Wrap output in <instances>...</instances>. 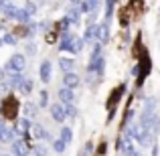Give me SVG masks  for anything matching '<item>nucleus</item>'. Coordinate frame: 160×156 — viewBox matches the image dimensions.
<instances>
[{
	"instance_id": "obj_1",
	"label": "nucleus",
	"mask_w": 160,
	"mask_h": 156,
	"mask_svg": "<svg viewBox=\"0 0 160 156\" xmlns=\"http://www.w3.org/2000/svg\"><path fill=\"white\" fill-rule=\"evenodd\" d=\"M0 112H2L4 118H10V120H14V118H16V112H18V102L14 99V95H6V98L2 99Z\"/></svg>"
},
{
	"instance_id": "obj_2",
	"label": "nucleus",
	"mask_w": 160,
	"mask_h": 156,
	"mask_svg": "<svg viewBox=\"0 0 160 156\" xmlns=\"http://www.w3.org/2000/svg\"><path fill=\"white\" fill-rule=\"evenodd\" d=\"M24 67H27V63H24V57H22V55H12L10 61H8V65H6V71L10 75H18Z\"/></svg>"
},
{
	"instance_id": "obj_3",
	"label": "nucleus",
	"mask_w": 160,
	"mask_h": 156,
	"mask_svg": "<svg viewBox=\"0 0 160 156\" xmlns=\"http://www.w3.org/2000/svg\"><path fill=\"white\" fill-rule=\"evenodd\" d=\"M12 152L16 156H27L31 152V146H28L27 140H14V144H12Z\"/></svg>"
},
{
	"instance_id": "obj_4",
	"label": "nucleus",
	"mask_w": 160,
	"mask_h": 156,
	"mask_svg": "<svg viewBox=\"0 0 160 156\" xmlns=\"http://www.w3.org/2000/svg\"><path fill=\"white\" fill-rule=\"evenodd\" d=\"M95 39H98L99 43H106V41L109 39V28H108L106 23L95 24Z\"/></svg>"
},
{
	"instance_id": "obj_5",
	"label": "nucleus",
	"mask_w": 160,
	"mask_h": 156,
	"mask_svg": "<svg viewBox=\"0 0 160 156\" xmlns=\"http://www.w3.org/2000/svg\"><path fill=\"white\" fill-rule=\"evenodd\" d=\"M79 85V77L75 73H67L65 77H63V87L65 89H73V87Z\"/></svg>"
},
{
	"instance_id": "obj_6",
	"label": "nucleus",
	"mask_w": 160,
	"mask_h": 156,
	"mask_svg": "<svg viewBox=\"0 0 160 156\" xmlns=\"http://www.w3.org/2000/svg\"><path fill=\"white\" fill-rule=\"evenodd\" d=\"M59 98H61V102L63 103H67V105H71L75 102V93H73V89H65V87H61L59 89Z\"/></svg>"
},
{
	"instance_id": "obj_7",
	"label": "nucleus",
	"mask_w": 160,
	"mask_h": 156,
	"mask_svg": "<svg viewBox=\"0 0 160 156\" xmlns=\"http://www.w3.org/2000/svg\"><path fill=\"white\" fill-rule=\"evenodd\" d=\"M32 136L35 138H39V140H49L51 138V134H49V130H45L43 126H32Z\"/></svg>"
},
{
	"instance_id": "obj_8",
	"label": "nucleus",
	"mask_w": 160,
	"mask_h": 156,
	"mask_svg": "<svg viewBox=\"0 0 160 156\" xmlns=\"http://www.w3.org/2000/svg\"><path fill=\"white\" fill-rule=\"evenodd\" d=\"M51 116H53L55 122H63V120H65V112H63V105L61 103L51 105Z\"/></svg>"
},
{
	"instance_id": "obj_9",
	"label": "nucleus",
	"mask_w": 160,
	"mask_h": 156,
	"mask_svg": "<svg viewBox=\"0 0 160 156\" xmlns=\"http://www.w3.org/2000/svg\"><path fill=\"white\" fill-rule=\"evenodd\" d=\"M49 79H51V63L43 61V65H41V81L47 83Z\"/></svg>"
},
{
	"instance_id": "obj_10",
	"label": "nucleus",
	"mask_w": 160,
	"mask_h": 156,
	"mask_svg": "<svg viewBox=\"0 0 160 156\" xmlns=\"http://www.w3.org/2000/svg\"><path fill=\"white\" fill-rule=\"evenodd\" d=\"M12 134H14V130H12V128H6V126L0 122V142H8L12 138Z\"/></svg>"
},
{
	"instance_id": "obj_11",
	"label": "nucleus",
	"mask_w": 160,
	"mask_h": 156,
	"mask_svg": "<svg viewBox=\"0 0 160 156\" xmlns=\"http://www.w3.org/2000/svg\"><path fill=\"white\" fill-rule=\"evenodd\" d=\"M28 126H31V124H28V120H27V118H22V120L16 122V128H12V130H16V134L24 136V134L28 132Z\"/></svg>"
},
{
	"instance_id": "obj_12",
	"label": "nucleus",
	"mask_w": 160,
	"mask_h": 156,
	"mask_svg": "<svg viewBox=\"0 0 160 156\" xmlns=\"http://www.w3.org/2000/svg\"><path fill=\"white\" fill-rule=\"evenodd\" d=\"M0 10H2L4 14L8 16V18H14V12H16L14 4H8V2H0Z\"/></svg>"
},
{
	"instance_id": "obj_13",
	"label": "nucleus",
	"mask_w": 160,
	"mask_h": 156,
	"mask_svg": "<svg viewBox=\"0 0 160 156\" xmlns=\"http://www.w3.org/2000/svg\"><path fill=\"white\" fill-rule=\"evenodd\" d=\"M81 49H83V39H79V37H75V35H73V39H71V45H69V51L79 53Z\"/></svg>"
},
{
	"instance_id": "obj_14",
	"label": "nucleus",
	"mask_w": 160,
	"mask_h": 156,
	"mask_svg": "<svg viewBox=\"0 0 160 156\" xmlns=\"http://www.w3.org/2000/svg\"><path fill=\"white\" fill-rule=\"evenodd\" d=\"M103 59L102 57H98V59H91V65H89V71H98V73H102L103 71Z\"/></svg>"
},
{
	"instance_id": "obj_15",
	"label": "nucleus",
	"mask_w": 160,
	"mask_h": 156,
	"mask_svg": "<svg viewBox=\"0 0 160 156\" xmlns=\"http://www.w3.org/2000/svg\"><path fill=\"white\" fill-rule=\"evenodd\" d=\"M71 39H73V35H71V33H65V35H63V39H61V43H59V49H61V51H69Z\"/></svg>"
},
{
	"instance_id": "obj_16",
	"label": "nucleus",
	"mask_w": 160,
	"mask_h": 156,
	"mask_svg": "<svg viewBox=\"0 0 160 156\" xmlns=\"http://www.w3.org/2000/svg\"><path fill=\"white\" fill-rule=\"evenodd\" d=\"M73 59H65V57H61V61H59V67H61L63 71H67V73H71V69H73Z\"/></svg>"
},
{
	"instance_id": "obj_17",
	"label": "nucleus",
	"mask_w": 160,
	"mask_h": 156,
	"mask_svg": "<svg viewBox=\"0 0 160 156\" xmlns=\"http://www.w3.org/2000/svg\"><path fill=\"white\" fill-rule=\"evenodd\" d=\"M71 138H73V132H71L69 128H61V138H59V140H61L63 144H67V142H71Z\"/></svg>"
},
{
	"instance_id": "obj_18",
	"label": "nucleus",
	"mask_w": 160,
	"mask_h": 156,
	"mask_svg": "<svg viewBox=\"0 0 160 156\" xmlns=\"http://www.w3.org/2000/svg\"><path fill=\"white\" fill-rule=\"evenodd\" d=\"M24 77H20V75H12L10 77V83H8V87H14V89H18L20 85H22Z\"/></svg>"
},
{
	"instance_id": "obj_19",
	"label": "nucleus",
	"mask_w": 160,
	"mask_h": 156,
	"mask_svg": "<svg viewBox=\"0 0 160 156\" xmlns=\"http://www.w3.org/2000/svg\"><path fill=\"white\" fill-rule=\"evenodd\" d=\"M14 18L20 20V23H27V20H31V14H28L27 10H16L14 12Z\"/></svg>"
},
{
	"instance_id": "obj_20",
	"label": "nucleus",
	"mask_w": 160,
	"mask_h": 156,
	"mask_svg": "<svg viewBox=\"0 0 160 156\" xmlns=\"http://www.w3.org/2000/svg\"><path fill=\"white\" fill-rule=\"evenodd\" d=\"M79 8H81L83 12H89V10H95L98 8V2H81V4H77Z\"/></svg>"
},
{
	"instance_id": "obj_21",
	"label": "nucleus",
	"mask_w": 160,
	"mask_h": 156,
	"mask_svg": "<svg viewBox=\"0 0 160 156\" xmlns=\"http://www.w3.org/2000/svg\"><path fill=\"white\" fill-rule=\"evenodd\" d=\"M18 89L22 91V93H31V91H32V81H31V79H24L22 85H20Z\"/></svg>"
},
{
	"instance_id": "obj_22",
	"label": "nucleus",
	"mask_w": 160,
	"mask_h": 156,
	"mask_svg": "<svg viewBox=\"0 0 160 156\" xmlns=\"http://www.w3.org/2000/svg\"><path fill=\"white\" fill-rule=\"evenodd\" d=\"M67 23H71V24H79V12L77 10H71L69 12V16H67Z\"/></svg>"
},
{
	"instance_id": "obj_23",
	"label": "nucleus",
	"mask_w": 160,
	"mask_h": 156,
	"mask_svg": "<svg viewBox=\"0 0 160 156\" xmlns=\"http://www.w3.org/2000/svg\"><path fill=\"white\" fill-rule=\"evenodd\" d=\"M24 113L31 116V118H35L37 116V105L35 103H27V105H24Z\"/></svg>"
},
{
	"instance_id": "obj_24",
	"label": "nucleus",
	"mask_w": 160,
	"mask_h": 156,
	"mask_svg": "<svg viewBox=\"0 0 160 156\" xmlns=\"http://www.w3.org/2000/svg\"><path fill=\"white\" fill-rule=\"evenodd\" d=\"M63 112H65V118H75V116H77V109H75L73 105H65Z\"/></svg>"
},
{
	"instance_id": "obj_25",
	"label": "nucleus",
	"mask_w": 160,
	"mask_h": 156,
	"mask_svg": "<svg viewBox=\"0 0 160 156\" xmlns=\"http://www.w3.org/2000/svg\"><path fill=\"white\" fill-rule=\"evenodd\" d=\"M93 39H95V27L89 24V28L85 31V39H83V41H93Z\"/></svg>"
},
{
	"instance_id": "obj_26",
	"label": "nucleus",
	"mask_w": 160,
	"mask_h": 156,
	"mask_svg": "<svg viewBox=\"0 0 160 156\" xmlns=\"http://www.w3.org/2000/svg\"><path fill=\"white\" fill-rule=\"evenodd\" d=\"M122 93H124V85H120L116 91H113V98H112V102H109V103H116L118 99H120V95H122Z\"/></svg>"
},
{
	"instance_id": "obj_27",
	"label": "nucleus",
	"mask_w": 160,
	"mask_h": 156,
	"mask_svg": "<svg viewBox=\"0 0 160 156\" xmlns=\"http://www.w3.org/2000/svg\"><path fill=\"white\" fill-rule=\"evenodd\" d=\"M8 91H10V87H8V83H0V95H4V98H6L8 95Z\"/></svg>"
},
{
	"instance_id": "obj_28",
	"label": "nucleus",
	"mask_w": 160,
	"mask_h": 156,
	"mask_svg": "<svg viewBox=\"0 0 160 156\" xmlns=\"http://www.w3.org/2000/svg\"><path fill=\"white\" fill-rule=\"evenodd\" d=\"M53 148L57 150V152H63V150H65V144H63L61 140H55V142H53Z\"/></svg>"
},
{
	"instance_id": "obj_29",
	"label": "nucleus",
	"mask_w": 160,
	"mask_h": 156,
	"mask_svg": "<svg viewBox=\"0 0 160 156\" xmlns=\"http://www.w3.org/2000/svg\"><path fill=\"white\" fill-rule=\"evenodd\" d=\"M2 43H8V45H14L16 43V35H6L2 39Z\"/></svg>"
},
{
	"instance_id": "obj_30",
	"label": "nucleus",
	"mask_w": 160,
	"mask_h": 156,
	"mask_svg": "<svg viewBox=\"0 0 160 156\" xmlns=\"http://www.w3.org/2000/svg\"><path fill=\"white\" fill-rule=\"evenodd\" d=\"M47 98H49L47 91H41V105H47Z\"/></svg>"
},
{
	"instance_id": "obj_31",
	"label": "nucleus",
	"mask_w": 160,
	"mask_h": 156,
	"mask_svg": "<svg viewBox=\"0 0 160 156\" xmlns=\"http://www.w3.org/2000/svg\"><path fill=\"white\" fill-rule=\"evenodd\" d=\"M106 8H108V18H112V10H113V2H106Z\"/></svg>"
},
{
	"instance_id": "obj_32",
	"label": "nucleus",
	"mask_w": 160,
	"mask_h": 156,
	"mask_svg": "<svg viewBox=\"0 0 160 156\" xmlns=\"http://www.w3.org/2000/svg\"><path fill=\"white\" fill-rule=\"evenodd\" d=\"M27 53L35 55V53H37V47H35V45H28V47H27Z\"/></svg>"
},
{
	"instance_id": "obj_33",
	"label": "nucleus",
	"mask_w": 160,
	"mask_h": 156,
	"mask_svg": "<svg viewBox=\"0 0 160 156\" xmlns=\"http://www.w3.org/2000/svg\"><path fill=\"white\" fill-rule=\"evenodd\" d=\"M128 156H140V152H136V150H132V152H128Z\"/></svg>"
},
{
	"instance_id": "obj_34",
	"label": "nucleus",
	"mask_w": 160,
	"mask_h": 156,
	"mask_svg": "<svg viewBox=\"0 0 160 156\" xmlns=\"http://www.w3.org/2000/svg\"><path fill=\"white\" fill-rule=\"evenodd\" d=\"M2 81H4V71L0 69V83H2Z\"/></svg>"
},
{
	"instance_id": "obj_35",
	"label": "nucleus",
	"mask_w": 160,
	"mask_h": 156,
	"mask_svg": "<svg viewBox=\"0 0 160 156\" xmlns=\"http://www.w3.org/2000/svg\"><path fill=\"white\" fill-rule=\"evenodd\" d=\"M0 45H2V39H0Z\"/></svg>"
}]
</instances>
